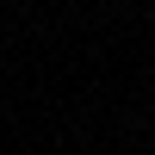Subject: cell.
<instances>
[]
</instances>
